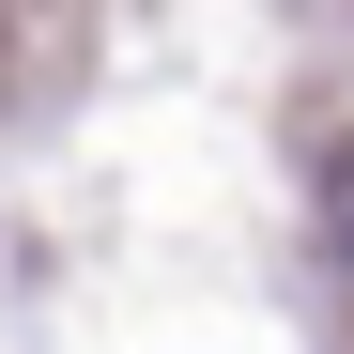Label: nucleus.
Here are the masks:
<instances>
[{
  "mask_svg": "<svg viewBox=\"0 0 354 354\" xmlns=\"http://www.w3.org/2000/svg\"><path fill=\"white\" fill-rule=\"evenodd\" d=\"M324 231H339V262H354V154H339V185H324Z\"/></svg>",
  "mask_w": 354,
  "mask_h": 354,
  "instance_id": "nucleus-1",
  "label": "nucleus"
}]
</instances>
